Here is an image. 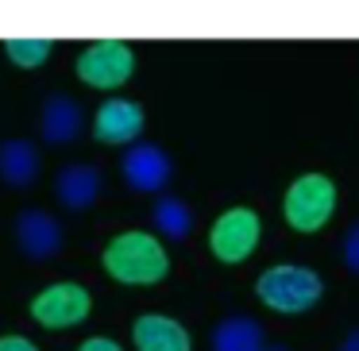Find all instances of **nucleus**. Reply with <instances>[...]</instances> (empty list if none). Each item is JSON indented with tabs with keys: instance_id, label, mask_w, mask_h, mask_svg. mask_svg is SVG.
I'll return each instance as SVG.
<instances>
[{
	"instance_id": "obj_7",
	"label": "nucleus",
	"mask_w": 359,
	"mask_h": 351,
	"mask_svg": "<svg viewBox=\"0 0 359 351\" xmlns=\"http://www.w3.org/2000/svg\"><path fill=\"white\" fill-rule=\"evenodd\" d=\"M120 178H124V186L135 189V193L158 197L174 178V158L166 147L140 139V143H132V147H124V155H120Z\"/></svg>"
},
{
	"instance_id": "obj_20",
	"label": "nucleus",
	"mask_w": 359,
	"mask_h": 351,
	"mask_svg": "<svg viewBox=\"0 0 359 351\" xmlns=\"http://www.w3.org/2000/svg\"><path fill=\"white\" fill-rule=\"evenodd\" d=\"M336 351H359V328H351V332L340 340V347H336Z\"/></svg>"
},
{
	"instance_id": "obj_12",
	"label": "nucleus",
	"mask_w": 359,
	"mask_h": 351,
	"mask_svg": "<svg viewBox=\"0 0 359 351\" xmlns=\"http://www.w3.org/2000/svg\"><path fill=\"white\" fill-rule=\"evenodd\" d=\"M101 189H104V178H101V170L89 166V163H66V166H58V174H55V197H58V205L70 209V212L93 209Z\"/></svg>"
},
{
	"instance_id": "obj_9",
	"label": "nucleus",
	"mask_w": 359,
	"mask_h": 351,
	"mask_svg": "<svg viewBox=\"0 0 359 351\" xmlns=\"http://www.w3.org/2000/svg\"><path fill=\"white\" fill-rule=\"evenodd\" d=\"M62 240H66V232H62L55 212L35 209V205L16 212V247L27 263H47V259H55L62 251Z\"/></svg>"
},
{
	"instance_id": "obj_8",
	"label": "nucleus",
	"mask_w": 359,
	"mask_h": 351,
	"mask_svg": "<svg viewBox=\"0 0 359 351\" xmlns=\"http://www.w3.org/2000/svg\"><path fill=\"white\" fill-rule=\"evenodd\" d=\"M147 128V112L132 97H109L93 112V139L104 147H132Z\"/></svg>"
},
{
	"instance_id": "obj_17",
	"label": "nucleus",
	"mask_w": 359,
	"mask_h": 351,
	"mask_svg": "<svg viewBox=\"0 0 359 351\" xmlns=\"http://www.w3.org/2000/svg\"><path fill=\"white\" fill-rule=\"evenodd\" d=\"M340 259H344V266H348L351 274H359V220L344 232V240H340Z\"/></svg>"
},
{
	"instance_id": "obj_1",
	"label": "nucleus",
	"mask_w": 359,
	"mask_h": 351,
	"mask_svg": "<svg viewBox=\"0 0 359 351\" xmlns=\"http://www.w3.org/2000/svg\"><path fill=\"white\" fill-rule=\"evenodd\" d=\"M101 266L120 286H158L170 274V251L155 232H120L104 243Z\"/></svg>"
},
{
	"instance_id": "obj_14",
	"label": "nucleus",
	"mask_w": 359,
	"mask_h": 351,
	"mask_svg": "<svg viewBox=\"0 0 359 351\" xmlns=\"http://www.w3.org/2000/svg\"><path fill=\"white\" fill-rule=\"evenodd\" d=\"M209 351H263V324L255 317H224L209 332Z\"/></svg>"
},
{
	"instance_id": "obj_11",
	"label": "nucleus",
	"mask_w": 359,
	"mask_h": 351,
	"mask_svg": "<svg viewBox=\"0 0 359 351\" xmlns=\"http://www.w3.org/2000/svg\"><path fill=\"white\" fill-rule=\"evenodd\" d=\"M86 132V112L74 97L66 93H50L39 109V135L50 147H62V143H78Z\"/></svg>"
},
{
	"instance_id": "obj_6",
	"label": "nucleus",
	"mask_w": 359,
	"mask_h": 351,
	"mask_svg": "<svg viewBox=\"0 0 359 351\" xmlns=\"http://www.w3.org/2000/svg\"><path fill=\"white\" fill-rule=\"evenodd\" d=\"M32 320L47 332H62V328H78L81 320L93 312V297L81 282H50L27 305Z\"/></svg>"
},
{
	"instance_id": "obj_13",
	"label": "nucleus",
	"mask_w": 359,
	"mask_h": 351,
	"mask_svg": "<svg viewBox=\"0 0 359 351\" xmlns=\"http://www.w3.org/2000/svg\"><path fill=\"white\" fill-rule=\"evenodd\" d=\"M43 158L32 139H0V181L8 189H32L39 181Z\"/></svg>"
},
{
	"instance_id": "obj_5",
	"label": "nucleus",
	"mask_w": 359,
	"mask_h": 351,
	"mask_svg": "<svg viewBox=\"0 0 359 351\" xmlns=\"http://www.w3.org/2000/svg\"><path fill=\"white\" fill-rule=\"evenodd\" d=\"M259 240H263V216L251 205H232L224 209L209 228V251L217 263L240 266L255 255Z\"/></svg>"
},
{
	"instance_id": "obj_21",
	"label": "nucleus",
	"mask_w": 359,
	"mask_h": 351,
	"mask_svg": "<svg viewBox=\"0 0 359 351\" xmlns=\"http://www.w3.org/2000/svg\"><path fill=\"white\" fill-rule=\"evenodd\" d=\"M263 351H286V347H263Z\"/></svg>"
},
{
	"instance_id": "obj_3",
	"label": "nucleus",
	"mask_w": 359,
	"mask_h": 351,
	"mask_svg": "<svg viewBox=\"0 0 359 351\" xmlns=\"http://www.w3.org/2000/svg\"><path fill=\"white\" fill-rule=\"evenodd\" d=\"M336 212V181L320 170L297 174L294 181L286 186V197H282V216L294 232L313 235L320 228H328Z\"/></svg>"
},
{
	"instance_id": "obj_2",
	"label": "nucleus",
	"mask_w": 359,
	"mask_h": 351,
	"mask_svg": "<svg viewBox=\"0 0 359 351\" xmlns=\"http://www.w3.org/2000/svg\"><path fill=\"white\" fill-rule=\"evenodd\" d=\"M255 297L278 317H302L325 297V278L302 263H274L255 278Z\"/></svg>"
},
{
	"instance_id": "obj_16",
	"label": "nucleus",
	"mask_w": 359,
	"mask_h": 351,
	"mask_svg": "<svg viewBox=\"0 0 359 351\" xmlns=\"http://www.w3.org/2000/svg\"><path fill=\"white\" fill-rule=\"evenodd\" d=\"M4 58H8L16 70H39L50 55H55V39L50 35H8L0 43Z\"/></svg>"
},
{
	"instance_id": "obj_18",
	"label": "nucleus",
	"mask_w": 359,
	"mask_h": 351,
	"mask_svg": "<svg viewBox=\"0 0 359 351\" xmlns=\"http://www.w3.org/2000/svg\"><path fill=\"white\" fill-rule=\"evenodd\" d=\"M0 351H39V343H32L20 332H4L0 336Z\"/></svg>"
},
{
	"instance_id": "obj_15",
	"label": "nucleus",
	"mask_w": 359,
	"mask_h": 351,
	"mask_svg": "<svg viewBox=\"0 0 359 351\" xmlns=\"http://www.w3.org/2000/svg\"><path fill=\"white\" fill-rule=\"evenodd\" d=\"M151 224H155L158 240L182 243L189 232H194V209L174 193H158L155 205H151Z\"/></svg>"
},
{
	"instance_id": "obj_19",
	"label": "nucleus",
	"mask_w": 359,
	"mask_h": 351,
	"mask_svg": "<svg viewBox=\"0 0 359 351\" xmlns=\"http://www.w3.org/2000/svg\"><path fill=\"white\" fill-rule=\"evenodd\" d=\"M78 351H124L112 336H89L86 343H78Z\"/></svg>"
},
{
	"instance_id": "obj_4",
	"label": "nucleus",
	"mask_w": 359,
	"mask_h": 351,
	"mask_svg": "<svg viewBox=\"0 0 359 351\" xmlns=\"http://www.w3.org/2000/svg\"><path fill=\"white\" fill-rule=\"evenodd\" d=\"M135 47L124 39H93L89 47H81L74 74L81 85L89 89H120L135 78Z\"/></svg>"
},
{
	"instance_id": "obj_10",
	"label": "nucleus",
	"mask_w": 359,
	"mask_h": 351,
	"mask_svg": "<svg viewBox=\"0 0 359 351\" xmlns=\"http://www.w3.org/2000/svg\"><path fill=\"white\" fill-rule=\"evenodd\" d=\"M132 343L135 351H194L189 328L166 312H140L132 320Z\"/></svg>"
}]
</instances>
